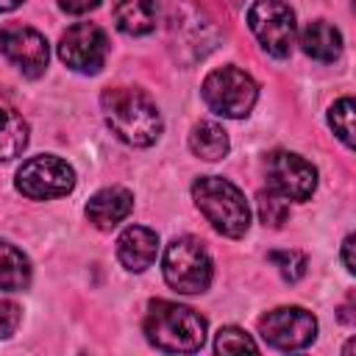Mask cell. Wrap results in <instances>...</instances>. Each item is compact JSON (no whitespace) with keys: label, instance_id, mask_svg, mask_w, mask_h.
<instances>
[{"label":"cell","instance_id":"cell-1","mask_svg":"<svg viewBox=\"0 0 356 356\" xmlns=\"http://www.w3.org/2000/svg\"><path fill=\"white\" fill-rule=\"evenodd\" d=\"M100 108L108 128L134 147H147L161 134V114L156 103L134 86H114L100 95Z\"/></svg>","mask_w":356,"mask_h":356},{"label":"cell","instance_id":"cell-2","mask_svg":"<svg viewBox=\"0 0 356 356\" xmlns=\"http://www.w3.org/2000/svg\"><path fill=\"white\" fill-rule=\"evenodd\" d=\"M142 328L147 342L167 353H195L206 342V320L172 300H150Z\"/></svg>","mask_w":356,"mask_h":356},{"label":"cell","instance_id":"cell-3","mask_svg":"<svg viewBox=\"0 0 356 356\" xmlns=\"http://www.w3.org/2000/svg\"><path fill=\"white\" fill-rule=\"evenodd\" d=\"M192 197L200 214L222 236L239 239L250 225V209L245 195L220 175H200L192 184Z\"/></svg>","mask_w":356,"mask_h":356},{"label":"cell","instance_id":"cell-4","mask_svg":"<svg viewBox=\"0 0 356 356\" xmlns=\"http://www.w3.org/2000/svg\"><path fill=\"white\" fill-rule=\"evenodd\" d=\"M161 273L164 281L184 295H197L206 292L214 275V264L209 250L203 248L200 239L195 236H178L167 245L164 259H161Z\"/></svg>","mask_w":356,"mask_h":356},{"label":"cell","instance_id":"cell-5","mask_svg":"<svg viewBox=\"0 0 356 356\" xmlns=\"http://www.w3.org/2000/svg\"><path fill=\"white\" fill-rule=\"evenodd\" d=\"M203 100L206 106L220 114V117H231V120H239V117H248L256 97H259V86L256 81L239 70V67H220V70H211L203 81Z\"/></svg>","mask_w":356,"mask_h":356},{"label":"cell","instance_id":"cell-6","mask_svg":"<svg viewBox=\"0 0 356 356\" xmlns=\"http://www.w3.org/2000/svg\"><path fill=\"white\" fill-rule=\"evenodd\" d=\"M14 186L31 200L64 197L75 186V170L58 156H33L17 170Z\"/></svg>","mask_w":356,"mask_h":356},{"label":"cell","instance_id":"cell-7","mask_svg":"<svg viewBox=\"0 0 356 356\" xmlns=\"http://www.w3.org/2000/svg\"><path fill=\"white\" fill-rule=\"evenodd\" d=\"M248 25L259 44L275 56L286 58L295 44V11L284 0H256L248 8Z\"/></svg>","mask_w":356,"mask_h":356},{"label":"cell","instance_id":"cell-8","mask_svg":"<svg viewBox=\"0 0 356 356\" xmlns=\"http://www.w3.org/2000/svg\"><path fill=\"white\" fill-rule=\"evenodd\" d=\"M264 175L267 192L284 200H309L317 186V170L312 161L289 150H273L264 161Z\"/></svg>","mask_w":356,"mask_h":356},{"label":"cell","instance_id":"cell-9","mask_svg":"<svg viewBox=\"0 0 356 356\" xmlns=\"http://www.w3.org/2000/svg\"><path fill=\"white\" fill-rule=\"evenodd\" d=\"M259 331L278 350H300L317 337V320L300 306H278L259 320Z\"/></svg>","mask_w":356,"mask_h":356},{"label":"cell","instance_id":"cell-10","mask_svg":"<svg viewBox=\"0 0 356 356\" xmlns=\"http://www.w3.org/2000/svg\"><path fill=\"white\" fill-rule=\"evenodd\" d=\"M106 56H108V36L103 33V28L92 22H78L67 28V33L58 42V58L75 72H86V75L100 72Z\"/></svg>","mask_w":356,"mask_h":356},{"label":"cell","instance_id":"cell-11","mask_svg":"<svg viewBox=\"0 0 356 356\" xmlns=\"http://www.w3.org/2000/svg\"><path fill=\"white\" fill-rule=\"evenodd\" d=\"M0 50L3 56L28 78H39L47 70V39L28 25L19 22H8L0 28Z\"/></svg>","mask_w":356,"mask_h":356},{"label":"cell","instance_id":"cell-12","mask_svg":"<svg viewBox=\"0 0 356 356\" xmlns=\"http://www.w3.org/2000/svg\"><path fill=\"white\" fill-rule=\"evenodd\" d=\"M134 209V195L122 186H106L95 192L86 203V217L95 228L111 231L117 222H122Z\"/></svg>","mask_w":356,"mask_h":356},{"label":"cell","instance_id":"cell-13","mask_svg":"<svg viewBox=\"0 0 356 356\" xmlns=\"http://www.w3.org/2000/svg\"><path fill=\"white\" fill-rule=\"evenodd\" d=\"M156 253H159V236L145 225H131L117 239V259L122 261L125 270L134 273L147 270L156 261Z\"/></svg>","mask_w":356,"mask_h":356},{"label":"cell","instance_id":"cell-14","mask_svg":"<svg viewBox=\"0 0 356 356\" xmlns=\"http://www.w3.org/2000/svg\"><path fill=\"white\" fill-rule=\"evenodd\" d=\"M114 25L128 36H145L156 28L159 3L156 0H117L114 3Z\"/></svg>","mask_w":356,"mask_h":356},{"label":"cell","instance_id":"cell-15","mask_svg":"<svg viewBox=\"0 0 356 356\" xmlns=\"http://www.w3.org/2000/svg\"><path fill=\"white\" fill-rule=\"evenodd\" d=\"M28 147V122L17 106L0 92V161L19 156Z\"/></svg>","mask_w":356,"mask_h":356},{"label":"cell","instance_id":"cell-16","mask_svg":"<svg viewBox=\"0 0 356 356\" xmlns=\"http://www.w3.org/2000/svg\"><path fill=\"white\" fill-rule=\"evenodd\" d=\"M300 47L317 61H334L342 53V33L325 19H314L300 31Z\"/></svg>","mask_w":356,"mask_h":356},{"label":"cell","instance_id":"cell-17","mask_svg":"<svg viewBox=\"0 0 356 356\" xmlns=\"http://www.w3.org/2000/svg\"><path fill=\"white\" fill-rule=\"evenodd\" d=\"M31 284V261L11 242L0 239V289L19 292Z\"/></svg>","mask_w":356,"mask_h":356},{"label":"cell","instance_id":"cell-18","mask_svg":"<svg viewBox=\"0 0 356 356\" xmlns=\"http://www.w3.org/2000/svg\"><path fill=\"white\" fill-rule=\"evenodd\" d=\"M189 147L206 161H217L228 153V134L217 122H197L189 134Z\"/></svg>","mask_w":356,"mask_h":356},{"label":"cell","instance_id":"cell-19","mask_svg":"<svg viewBox=\"0 0 356 356\" xmlns=\"http://www.w3.org/2000/svg\"><path fill=\"white\" fill-rule=\"evenodd\" d=\"M353 97H339L331 108H328V125L334 128V134L342 139L345 147H353Z\"/></svg>","mask_w":356,"mask_h":356},{"label":"cell","instance_id":"cell-20","mask_svg":"<svg viewBox=\"0 0 356 356\" xmlns=\"http://www.w3.org/2000/svg\"><path fill=\"white\" fill-rule=\"evenodd\" d=\"M270 261L278 267L281 278L289 281V284H295V281H300L306 275V256L300 250H273Z\"/></svg>","mask_w":356,"mask_h":356},{"label":"cell","instance_id":"cell-21","mask_svg":"<svg viewBox=\"0 0 356 356\" xmlns=\"http://www.w3.org/2000/svg\"><path fill=\"white\" fill-rule=\"evenodd\" d=\"M214 350L217 353H245V350H259V345L242 331V328H234V325H225L217 331V339H214Z\"/></svg>","mask_w":356,"mask_h":356},{"label":"cell","instance_id":"cell-22","mask_svg":"<svg viewBox=\"0 0 356 356\" xmlns=\"http://www.w3.org/2000/svg\"><path fill=\"white\" fill-rule=\"evenodd\" d=\"M259 217H261L264 225L281 228L286 222V217H289V206H286L284 197H278L273 192H261L259 195Z\"/></svg>","mask_w":356,"mask_h":356},{"label":"cell","instance_id":"cell-23","mask_svg":"<svg viewBox=\"0 0 356 356\" xmlns=\"http://www.w3.org/2000/svg\"><path fill=\"white\" fill-rule=\"evenodd\" d=\"M19 325V306L11 300H0V339L11 337Z\"/></svg>","mask_w":356,"mask_h":356},{"label":"cell","instance_id":"cell-24","mask_svg":"<svg viewBox=\"0 0 356 356\" xmlns=\"http://www.w3.org/2000/svg\"><path fill=\"white\" fill-rule=\"evenodd\" d=\"M58 6H61L64 11H70V14H86V11L97 8L100 0H58Z\"/></svg>","mask_w":356,"mask_h":356},{"label":"cell","instance_id":"cell-25","mask_svg":"<svg viewBox=\"0 0 356 356\" xmlns=\"http://www.w3.org/2000/svg\"><path fill=\"white\" fill-rule=\"evenodd\" d=\"M353 234L350 236H345V242H342V261H345V270L348 273H356V261H353Z\"/></svg>","mask_w":356,"mask_h":356},{"label":"cell","instance_id":"cell-26","mask_svg":"<svg viewBox=\"0 0 356 356\" xmlns=\"http://www.w3.org/2000/svg\"><path fill=\"white\" fill-rule=\"evenodd\" d=\"M17 6H22V0H0V14L3 11H14Z\"/></svg>","mask_w":356,"mask_h":356}]
</instances>
